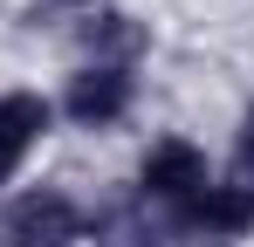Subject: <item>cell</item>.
<instances>
[{
  "label": "cell",
  "mask_w": 254,
  "mask_h": 247,
  "mask_svg": "<svg viewBox=\"0 0 254 247\" xmlns=\"http://www.w3.org/2000/svg\"><path fill=\"white\" fill-rule=\"evenodd\" d=\"M83 227H89V213L62 185H28L0 206V247H69V241H83Z\"/></svg>",
  "instance_id": "cell-1"
},
{
  "label": "cell",
  "mask_w": 254,
  "mask_h": 247,
  "mask_svg": "<svg viewBox=\"0 0 254 247\" xmlns=\"http://www.w3.org/2000/svg\"><path fill=\"white\" fill-rule=\"evenodd\" d=\"M206 185H213V165H206V151H199V144H186V137H158V144L144 151V165H137V199L158 206V213H165V227L199 199Z\"/></svg>",
  "instance_id": "cell-2"
},
{
  "label": "cell",
  "mask_w": 254,
  "mask_h": 247,
  "mask_svg": "<svg viewBox=\"0 0 254 247\" xmlns=\"http://www.w3.org/2000/svg\"><path fill=\"white\" fill-rule=\"evenodd\" d=\"M130 103H137V69H117V62H83L69 89H62V117L76 124V130H110V124L130 117Z\"/></svg>",
  "instance_id": "cell-3"
},
{
  "label": "cell",
  "mask_w": 254,
  "mask_h": 247,
  "mask_svg": "<svg viewBox=\"0 0 254 247\" xmlns=\"http://www.w3.org/2000/svg\"><path fill=\"white\" fill-rule=\"evenodd\" d=\"M172 234L213 241V247H220V241H248V234H254V185H248V179H213L206 192L172 220Z\"/></svg>",
  "instance_id": "cell-4"
},
{
  "label": "cell",
  "mask_w": 254,
  "mask_h": 247,
  "mask_svg": "<svg viewBox=\"0 0 254 247\" xmlns=\"http://www.w3.org/2000/svg\"><path fill=\"white\" fill-rule=\"evenodd\" d=\"M48 130H55V103L42 89H0V185H14V172Z\"/></svg>",
  "instance_id": "cell-5"
},
{
  "label": "cell",
  "mask_w": 254,
  "mask_h": 247,
  "mask_svg": "<svg viewBox=\"0 0 254 247\" xmlns=\"http://www.w3.org/2000/svg\"><path fill=\"white\" fill-rule=\"evenodd\" d=\"M144 21L124 14V7H89L83 21H76V48H83V62H117V69H137V55H144Z\"/></svg>",
  "instance_id": "cell-6"
},
{
  "label": "cell",
  "mask_w": 254,
  "mask_h": 247,
  "mask_svg": "<svg viewBox=\"0 0 254 247\" xmlns=\"http://www.w3.org/2000/svg\"><path fill=\"white\" fill-rule=\"evenodd\" d=\"M234 179L254 185V103L241 110V130H234Z\"/></svg>",
  "instance_id": "cell-7"
},
{
  "label": "cell",
  "mask_w": 254,
  "mask_h": 247,
  "mask_svg": "<svg viewBox=\"0 0 254 247\" xmlns=\"http://www.w3.org/2000/svg\"><path fill=\"white\" fill-rule=\"evenodd\" d=\"M96 0H35V14H89Z\"/></svg>",
  "instance_id": "cell-8"
}]
</instances>
